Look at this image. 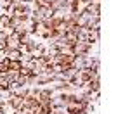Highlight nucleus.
I'll use <instances>...</instances> for the list:
<instances>
[{
	"label": "nucleus",
	"mask_w": 130,
	"mask_h": 114,
	"mask_svg": "<svg viewBox=\"0 0 130 114\" xmlns=\"http://www.w3.org/2000/svg\"><path fill=\"white\" fill-rule=\"evenodd\" d=\"M82 2H85V4H90V2H92V0H82Z\"/></svg>",
	"instance_id": "obj_18"
},
{
	"label": "nucleus",
	"mask_w": 130,
	"mask_h": 114,
	"mask_svg": "<svg viewBox=\"0 0 130 114\" xmlns=\"http://www.w3.org/2000/svg\"><path fill=\"white\" fill-rule=\"evenodd\" d=\"M68 31V26H66V22L64 21H61L57 24H54V33H57V35H64Z\"/></svg>",
	"instance_id": "obj_8"
},
{
	"label": "nucleus",
	"mask_w": 130,
	"mask_h": 114,
	"mask_svg": "<svg viewBox=\"0 0 130 114\" xmlns=\"http://www.w3.org/2000/svg\"><path fill=\"white\" fill-rule=\"evenodd\" d=\"M9 85L10 81L7 78H0V90H9Z\"/></svg>",
	"instance_id": "obj_12"
},
{
	"label": "nucleus",
	"mask_w": 130,
	"mask_h": 114,
	"mask_svg": "<svg viewBox=\"0 0 130 114\" xmlns=\"http://www.w3.org/2000/svg\"><path fill=\"white\" fill-rule=\"evenodd\" d=\"M5 47H7V45H5V40H0V52L5 50Z\"/></svg>",
	"instance_id": "obj_17"
},
{
	"label": "nucleus",
	"mask_w": 130,
	"mask_h": 114,
	"mask_svg": "<svg viewBox=\"0 0 130 114\" xmlns=\"http://www.w3.org/2000/svg\"><path fill=\"white\" fill-rule=\"evenodd\" d=\"M4 55L7 57V61H21V50L19 49H5Z\"/></svg>",
	"instance_id": "obj_3"
},
{
	"label": "nucleus",
	"mask_w": 130,
	"mask_h": 114,
	"mask_svg": "<svg viewBox=\"0 0 130 114\" xmlns=\"http://www.w3.org/2000/svg\"><path fill=\"white\" fill-rule=\"evenodd\" d=\"M7 102L10 104V107L12 109H21L23 107V97H18V95H14V93H10L9 100Z\"/></svg>",
	"instance_id": "obj_4"
},
{
	"label": "nucleus",
	"mask_w": 130,
	"mask_h": 114,
	"mask_svg": "<svg viewBox=\"0 0 130 114\" xmlns=\"http://www.w3.org/2000/svg\"><path fill=\"white\" fill-rule=\"evenodd\" d=\"M90 88H92V92H101V80L99 81H90Z\"/></svg>",
	"instance_id": "obj_14"
},
{
	"label": "nucleus",
	"mask_w": 130,
	"mask_h": 114,
	"mask_svg": "<svg viewBox=\"0 0 130 114\" xmlns=\"http://www.w3.org/2000/svg\"><path fill=\"white\" fill-rule=\"evenodd\" d=\"M87 24H89V14L83 12V14H80L76 17V26L78 28H87Z\"/></svg>",
	"instance_id": "obj_5"
},
{
	"label": "nucleus",
	"mask_w": 130,
	"mask_h": 114,
	"mask_svg": "<svg viewBox=\"0 0 130 114\" xmlns=\"http://www.w3.org/2000/svg\"><path fill=\"white\" fill-rule=\"evenodd\" d=\"M23 62L21 61H7V69H12V71H19Z\"/></svg>",
	"instance_id": "obj_9"
},
{
	"label": "nucleus",
	"mask_w": 130,
	"mask_h": 114,
	"mask_svg": "<svg viewBox=\"0 0 130 114\" xmlns=\"http://www.w3.org/2000/svg\"><path fill=\"white\" fill-rule=\"evenodd\" d=\"M5 49H19V45H21V41H19V33H12L10 36H7L5 38Z\"/></svg>",
	"instance_id": "obj_2"
},
{
	"label": "nucleus",
	"mask_w": 130,
	"mask_h": 114,
	"mask_svg": "<svg viewBox=\"0 0 130 114\" xmlns=\"http://www.w3.org/2000/svg\"><path fill=\"white\" fill-rule=\"evenodd\" d=\"M30 61H33V55H31L30 52L21 54V62H30Z\"/></svg>",
	"instance_id": "obj_13"
},
{
	"label": "nucleus",
	"mask_w": 130,
	"mask_h": 114,
	"mask_svg": "<svg viewBox=\"0 0 130 114\" xmlns=\"http://www.w3.org/2000/svg\"><path fill=\"white\" fill-rule=\"evenodd\" d=\"M33 38H35V36H33L31 33H23V35H19V41H21V45H26V43H30Z\"/></svg>",
	"instance_id": "obj_10"
},
{
	"label": "nucleus",
	"mask_w": 130,
	"mask_h": 114,
	"mask_svg": "<svg viewBox=\"0 0 130 114\" xmlns=\"http://www.w3.org/2000/svg\"><path fill=\"white\" fill-rule=\"evenodd\" d=\"M16 83H18V85H21V86H23V85H26V76L19 74V76L16 78Z\"/></svg>",
	"instance_id": "obj_15"
},
{
	"label": "nucleus",
	"mask_w": 130,
	"mask_h": 114,
	"mask_svg": "<svg viewBox=\"0 0 130 114\" xmlns=\"http://www.w3.org/2000/svg\"><path fill=\"white\" fill-rule=\"evenodd\" d=\"M10 92L14 93V95H18V97H26V95H28V86H26V85H23V86H16V88H14V90H10Z\"/></svg>",
	"instance_id": "obj_7"
},
{
	"label": "nucleus",
	"mask_w": 130,
	"mask_h": 114,
	"mask_svg": "<svg viewBox=\"0 0 130 114\" xmlns=\"http://www.w3.org/2000/svg\"><path fill=\"white\" fill-rule=\"evenodd\" d=\"M21 22H23V21H21L19 17H16V16H10V21H9V26H12V28H14V30H16V28H18V26H19Z\"/></svg>",
	"instance_id": "obj_11"
},
{
	"label": "nucleus",
	"mask_w": 130,
	"mask_h": 114,
	"mask_svg": "<svg viewBox=\"0 0 130 114\" xmlns=\"http://www.w3.org/2000/svg\"><path fill=\"white\" fill-rule=\"evenodd\" d=\"M4 33H5L7 36H10V35L14 33V28H12V26H5V28H4Z\"/></svg>",
	"instance_id": "obj_16"
},
{
	"label": "nucleus",
	"mask_w": 130,
	"mask_h": 114,
	"mask_svg": "<svg viewBox=\"0 0 130 114\" xmlns=\"http://www.w3.org/2000/svg\"><path fill=\"white\" fill-rule=\"evenodd\" d=\"M89 33H90V30H87V28H80V30L76 31V40L78 41H87L89 40Z\"/></svg>",
	"instance_id": "obj_6"
},
{
	"label": "nucleus",
	"mask_w": 130,
	"mask_h": 114,
	"mask_svg": "<svg viewBox=\"0 0 130 114\" xmlns=\"http://www.w3.org/2000/svg\"><path fill=\"white\" fill-rule=\"evenodd\" d=\"M71 50H73V54L76 57H80V55H85V54H92V45L89 41H76L71 47Z\"/></svg>",
	"instance_id": "obj_1"
}]
</instances>
